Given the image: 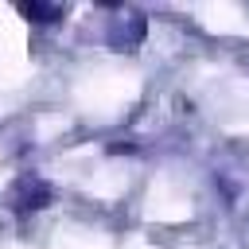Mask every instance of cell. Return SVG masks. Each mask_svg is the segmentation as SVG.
<instances>
[{
  "label": "cell",
  "instance_id": "obj_1",
  "mask_svg": "<svg viewBox=\"0 0 249 249\" xmlns=\"http://www.w3.org/2000/svg\"><path fill=\"white\" fill-rule=\"evenodd\" d=\"M19 12H23L27 19H58V16H62L66 8H47V4H23Z\"/></svg>",
  "mask_w": 249,
  "mask_h": 249
}]
</instances>
